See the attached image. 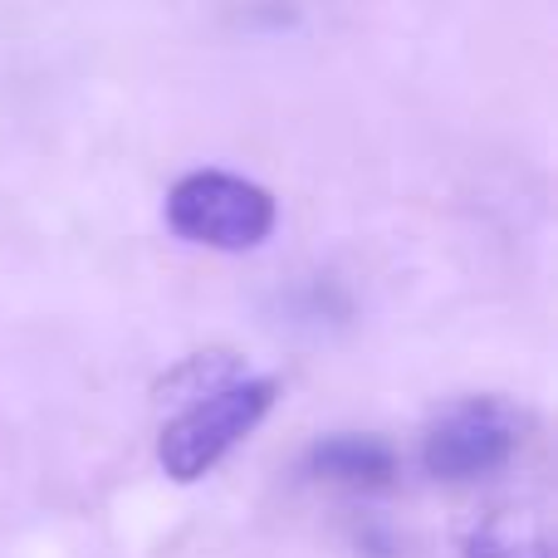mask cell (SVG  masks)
Returning <instances> with one entry per match:
<instances>
[{"mask_svg":"<svg viewBox=\"0 0 558 558\" xmlns=\"http://www.w3.org/2000/svg\"><path fill=\"white\" fill-rule=\"evenodd\" d=\"M275 407V377H231L216 383L206 392H192V402L162 426V446L157 461L172 481L192 485L231 451L235 441L255 432L265 422V412Z\"/></svg>","mask_w":558,"mask_h":558,"instance_id":"6da1fadb","label":"cell"},{"mask_svg":"<svg viewBox=\"0 0 558 558\" xmlns=\"http://www.w3.org/2000/svg\"><path fill=\"white\" fill-rule=\"evenodd\" d=\"M524 446V412L505 397H461L422 436V465L436 481H481L514 461Z\"/></svg>","mask_w":558,"mask_h":558,"instance_id":"7a4b0ae2","label":"cell"},{"mask_svg":"<svg viewBox=\"0 0 558 558\" xmlns=\"http://www.w3.org/2000/svg\"><path fill=\"white\" fill-rule=\"evenodd\" d=\"M167 221L192 245L255 251L275 231V196L231 172H192L167 196Z\"/></svg>","mask_w":558,"mask_h":558,"instance_id":"3957f363","label":"cell"},{"mask_svg":"<svg viewBox=\"0 0 558 558\" xmlns=\"http://www.w3.org/2000/svg\"><path fill=\"white\" fill-rule=\"evenodd\" d=\"M465 558H554V524L544 505H495L465 534Z\"/></svg>","mask_w":558,"mask_h":558,"instance_id":"277c9868","label":"cell"},{"mask_svg":"<svg viewBox=\"0 0 558 558\" xmlns=\"http://www.w3.org/2000/svg\"><path fill=\"white\" fill-rule=\"evenodd\" d=\"M308 471L348 490H383L397 475V451L383 436H328L308 451Z\"/></svg>","mask_w":558,"mask_h":558,"instance_id":"5b68a950","label":"cell"}]
</instances>
